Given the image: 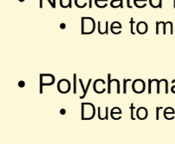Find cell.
I'll return each mask as SVG.
<instances>
[{
  "mask_svg": "<svg viewBox=\"0 0 175 144\" xmlns=\"http://www.w3.org/2000/svg\"><path fill=\"white\" fill-rule=\"evenodd\" d=\"M95 29V22L92 17H82V34L90 35Z\"/></svg>",
  "mask_w": 175,
  "mask_h": 144,
  "instance_id": "6da1fadb",
  "label": "cell"
},
{
  "mask_svg": "<svg viewBox=\"0 0 175 144\" xmlns=\"http://www.w3.org/2000/svg\"><path fill=\"white\" fill-rule=\"evenodd\" d=\"M146 89V85L145 82L141 80V79H137L134 81H133L132 83V90L134 93L137 94H141L142 92H144Z\"/></svg>",
  "mask_w": 175,
  "mask_h": 144,
  "instance_id": "5b68a950",
  "label": "cell"
},
{
  "mask_svg": "<svg viewBox=\"0 0 175 144\" xmlns=\"http://www.w3.org/2000/svg\"><path fill=\"white\" fill-rule=\"evenodd\" d=\"M92 4H93V0H89V8H92Z\"/></svg>",
  "mask_w": 175,
  "mask_h": 144,
  "instance_id": "83f0119b",
  "label": "cell"
},
{
  "mask_svg": "<svg viewBox=\"0 0 175 144\" xmlns=\"http://www.w3.org/2000/svg\"><path fill=\"white\" fill-rule=\"evenodd\" d=\"M70 88H71V84L66 79H62L57 83V90L62 94L68 93L70 91Z\"/></svg>",
  "mask_w": 175,
  "mask_h": 144,
  "instance_id": "277c9868",
  "label": "cell"
},
{
  "mask_svg": "<svg viewBox=\"0 0 175 144\" xmlns=\"http://www.w3.org/2000/svg\"><path fill=\"white\" fill-rule=\"evenodd\" d=\"M19 1H20V2H23V1H24V0H19Z\"/></svg>",
  "mask_w": 175,
  "mask_h": 144,
  "instance_id": "f546056e",
  "label": "cell"
},
{
  "mask_svg": "<svg viewBox=\"0 0 175 144\" xmlns=\"http://www.w3.org/2000/svg\"><path fill=\"white\" fill-rule=\"evenodd\" d=\"M163 110L162 107H157L156 108V120L160 119V111Z\"/></svg>",
  "mask_w": 175,
  "mask_h": 144,
  "instance_id": "ffe728a7",
  "label": "cell"
},
{
  "mask_svg": "<svg viewBox=\"0 0 175 144\" xmlns=\"http://www.w3.org/2000/svg\"><path fill=\"white\" fill-rule=\"evenodd\" d=\"M18 86H19L20 88L24 87V86H25V83H24V81H23V80H20V81L18 82Z\"/></svg>",
  "mask_w": 175,
  "mask_h": 144,
  "instance_id": "44dd1931",
  "label": "cell"
},
{
  "mask_svg": "<svg viewBox=\"0 0 175 144\" xmlns=\"http://www.w3.org/2000/svg\"><path fill=\"white\" fill-rule=\"evenodd\" d=\"M75 5L76 7L82 9L87 6V0H75Z\"/></svg>",
  "mask_w": 175,
  "mask_h": 144,
  "instance_id": "5bb4252c",
  "label": "cell"
},
{
  "mask_svg": "<svg viewBox=\"0 0 175 144\" xmlns=\"http://www.w3.org/2000/svg\"><path fill=\"white\" fill-rule=\"evenodd\" d=\"M127 8H129V9H131L133 7L130 4V0H127Z\"/></svg>",
  "mask_w": 175,
  "mask_h": 144,
  "instance_id": "cb8c5ba5",
  "label": "cell"
},
{
  "mask_svg": "<svg viewBox=\"0 0 175 144\" xmlns=\"http://www.w3.org/2000/svg\"><path fill=\"white\" fill-rule=\"evenodd\" d=\"M136 116L139 120H145L148 116V111L145 107H139L136 111Z\"/></svg>",
  "mask_w": 175,
  "mask_h": 144,
  "instance_id": "52a82bcc",
  "label": "cell"
},
{
  "mask_svg": "<svg viewBox=\"0 0 175 144\" xmlns=\"http://www.w3.org/2000/svg\"><path fill=\"white\" fill-rule=\"evenodd\" d=\"M73 78H74V83H73V92L74 94H76L77 93V75L76 74H73Z\"/></svg>",
  "mask_w": 175,
  "mask_h": 144,
  "instance_id": "2e32d148",
  "label": "cell"
},
{
  "mask_svg": "<svg viewBox=\"0 0 175 144\" xmlns=\"http://www.w3.org/2000/svg\"><path fill=\"white\" fill-rule=\"evenodd\" d=\"M121 29H122V25L121 23L119 22H114L112 24H111V32L115 35H118L120 33H121Z\"/></svg>",
  "mask_w": 175,
  "mask_h": 144,
  "instance_id": "ba28073f",
  "label": "cell"
},
{
  "mask_svg": "<svg viewBox=\"0 0 175 144\" xmlns=\"http://www.w3.org/2000/svg\"><path fill=\"white\" fill-rule=\"evenodd\" d=\"M60 28H61V29H65V28H66V24H65V23H61V24H60Z\"/></svg>",
  "mask_w": 175,
  "mask_h": 144,
  "instance_id": "484cf974",
  "label": "cell"
},
{
  "mask_svg": "<svg viewBox=\"0 0 175 144\" xmlns=\"http://www.w3.org/2000/svg\"><path fill=\"white\" fill-rule=\"evenodd\" d=\"M149 5L153 8H161L162 0H149Z\"/></svg>",
  "mask_w": 175,
  "mask_h": 144,
  "instance_id": "8fae6325",
  "label": "cell"
},
{
  "mask_svg": "<svg viewBox=\"0 0 175 144\" xmlns=\"http://www.w3.org/2000/svg\"><path fill=\"white\" fill-rule=\"evenodd\" d=\"M48 2H49V4L51 5V7H52V8H56V5H54L53 1H51V0H48Z\"/></svg>",
  "mask_w": 175,
  "mask_h": 144,
  "instance_id": "603a6c76",
  "label": "cell"
},
{
  "mask_svg": "<svg viewBox=\"0 0 175 144\" xmlns=\"http://www.w3.org/2000/svg\"><path fill=\"white\" fill-rule=\"evenodd\" d=\"M110 5L112 8H123V0H112Z\"/></svg>",
  "mask_w": 175,
  "mask_h": 144,
  "instance_id": "7c38bea8",
  "label": "cell"
},
{
  "mask_svg": "<svg viewBox=\"0 0 175 144\" xmlns=\"http://www.w3.org/2000/svg\"><path fill=\"white\" fill-rule=\"evenodd\" d=\"M136 30L139 34L141 35H144L148 32V24L144 22V21H141V22H139L137 23V26H136Z\"/></svg>",
  "mask_w": 175,
  "mask_h": 144,
  "instance_id": "8992f818",
  "label": "cell"
},
{
  "mask_svg": "<svg viewBox=\"0 0 175 144\" xmlns=\"http://www.w3.org/2000/svg\"><path fill=\"white\" fill-rule=\"evenodd\" d=\"M60 113H61V115H65L66 114V110L65 109H61Z\"/></svg>",
  "mask_w": 175,
  "mask_h": 144,
  "instance_id": "d4e9b609",
  "label": "cell"
},
{
  "mask_svg": "<svg viewBox=\"0 0 175 144\" xmlns=\"http://www.w3.org/2000/svg\"><path fill=\"white\" fill-rule=\"evenodd\" d=\"M129 23H130V24H131V34H132V35H134L135 33H134V31H133V24L135 23V22H134L133 18H131Z\"/></svg>",
  "mask_w": 175,
  "mask_h": 144,
  "instance_id": "d6986e66",
  "label": "cell"
},
{
  "mask_svg": "<svg viewBox=\"0 0 175 144\" xmlns=\"http://www.w3.org/2000/svg\"><path fill=\"white\" fill-rule=\"evenodd\" d=\"M135 109V107H134V104L132 103L131 104V107H130V110H131V119L132 120H134L135 121V117H134V113H133V110Z\"/></svg>",
  "mask_w": 175,
  "mask_h": 144,
  "instance_id": "ac0fdd59",
  "label": "cell"
},
{
  "mask_svg": "<svg viewBox=\"0 0 175 144\" xmlns=\"http://www.w3.org/2000/svg\"><path fill=\"white\" fill-rule=\"evenodd\" d=\"M122 113V111H121V110L120 109L119 107H114L113 109L111 110V112H110V116H111V117L114 119V120H117V118H116V115H121Z\"/></svg>",
  "mask_w": 175,
  "mask_h": 144,
  "instance_id": "30bf717a",
  "label": "cell"
},
{
  "mask_svg": "<svg viewBox=\"0 0 175 144\" xmlns=\"http://www.w3.org/2000/svg\"><path fill=\"white\" fill-rule=\"evenodd\" d=\"M171 91H172V93H174V94H175V86H172Z\"/></svg>",
  "mask_w": 175,
  "mask_h": 144,
  "instance_id": "4316f807",
  "label": "cell"
},
{
  "mask_svg": "<svg viewBox=\"0 0 175 144\" xmlns=\"http://www.w3.org/2000/svg\"><path fill=\"white\" fill-rule=\"evenodd\" d=\"M95 108L91 103H82V120H91L95 117Z\"/></svg>",
  "mask_w": 175,
  "mask_h": 144,
  "instance_id": "7a4b0ae2",
  "label": "cell"
},
{
  "mask_svg": "<svg viewBox=\"0 0 175 144\" xmlns=\"http://www.w3.org/2000/svg\"><path fill=\"white\" fill-rule=\"evenodd\" d=\"M109 107L105 108V114L101 113V108L98 107V117L100 120H108L109 119Z\"/></svg>",
  "mask_w": 175,
  "mask_h": 144,
  "instance_id": "9c48e42d",
  "label": "cell"
},
{
  "mask_svg": "<svg viewBox=\"0 0 175 144\" xmlns=\"http://www.w3.org/2000/svg\"><path fill=\"white\" fill-rule=\"evenodd\" d=\"M148 0H133V5L134 4H137V3H139V2H143V3H146Z\"/></svg>",
  "mask_w": 175,
  "mask_h": 144,
  "instance_id": "7402d4cb",
  "label": "cell"
},
{
  "mask_svg": "<svg viewBox=\"0 0 175 144\" xmlns=\"http://www.w3.org/2000/svg\"><path fill=\"white\" fill-rule=\"evenodd\" d=\"M55 83V77L50 74H40V94L43 93V87L46 86H52Z\"/></svg>",
  "mask_w": 175,
  "mask_h": 144,
  "instance_id": "3957f363",
  "label": "cell"
},
{
  "mask_svg": "<svg viewBox=\"0 0 175 144\" xmlns=\"http://www.w3.org/2000/svg\"><path fill=\"white\" fill-rule=\"evenodd\" d=\"M164 117H165V118L166 119H167V117H168V115H172V116H174V114H175V111H174V110L172 109V107H166V109L164 110Z\"/></svg>",
  "mask_w": 175,
  "mask_h": 144,
  "instance_id": "4fadbf2b",
  "label": "cell"
},
{
  "mask_svg": "<svg viewBox=\"0 0 175 144\" xmlns=\"http://www.w3.org/2000/svg\"><path fill=\"white\" fill-rule=\"evenodd\" d=\"M130 81H132V80L131 79H124L123 80V93L124 94H126L127 93V82H130Z\"/></svg>",
  "mask_w": 175,
  "mask_h": 144,
  "instance_id": "e0dca14e",
  "label": "cell"
},
{
  "mask_svg": "<svg viewBox=\"0 0 175 144\" xmlns=\"http://www.w3.org/2000/svg\"><path fill=\"white\" fill-rule=\"evenodd\" d=\"M78 81H79V83H80V86H81V87H82V95L80 97V98L81 99H82V98H84L85 97H86V95H87V90H86V88H85V86H84V85H83V83H82V79H78Z\"/></svg>",
  "mask_w": 175,
  "mask_h": 144,
  "instance_id": "9a60e30c",
  "label": "cell"
},
{
  "mask_svg": "<svg viewBox=\"0 0 175 144\" xmlns=\"http://www.w3.org/2000/svg\"><path fill=\"white\" fill-rule=\"evenodd\" d=\"M40 8H43V0H40Z\"/></svg>",
  "mask_w": 175,
  "mask_h": 144,
  "instance_id": "f1b7e54d",
  "label": "cell"
}]
</instances>
